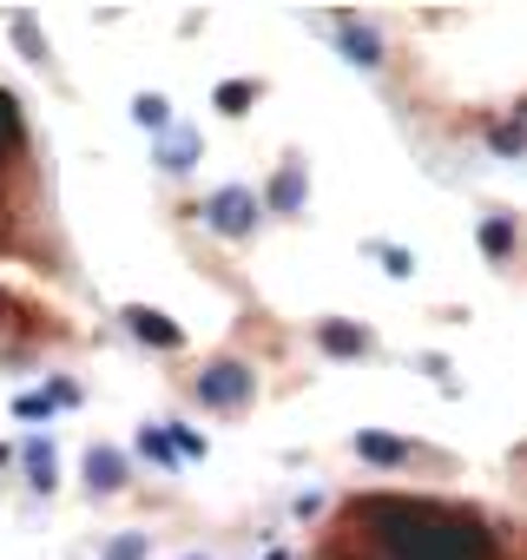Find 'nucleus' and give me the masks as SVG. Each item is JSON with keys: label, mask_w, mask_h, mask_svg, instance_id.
<instances>
[{"label": "nucleus", "mask_w": 527, "mask_h": 560, "mask_svg": "<svg viewBox=\"0 0 527 560\" xmlns=\"http://www.w3.org/2000/svg\"><path fill=\"white\" fill-rule=\"evenodd\" d=\"M86 291L60 231L40 132L0 80V370H34L86 343Z\"/></svg>", "instance_id": "f257e3e1"}, {"label": "nucleus", "mask_w": 527, "mask_h": 560, "mask_svg": "<svg viewBox=\"0 0 527 560\" xmlns=\"http://www.w3.org/2000/svg\"><path fill=\"white\" fill-rule=\"evenodd\" d=\"M317 560H527V521L422 494H356L330 514Z\"/></svg>", "instance_id": "f03ea898"}]
</instances>
